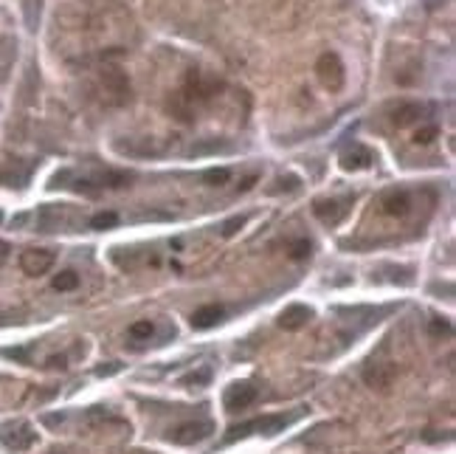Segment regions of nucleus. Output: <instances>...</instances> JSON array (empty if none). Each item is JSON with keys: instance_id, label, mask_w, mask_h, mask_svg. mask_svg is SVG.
Returning <instances> with one entry per match:
<instances>
[{"instance_id": "nucleus-1", "label": "nucleus", "mask_w": 456, "mask_h": 454, "mask_svg": "<svg viewBox=\"0 0 456 454\" xmlns=\"http://www.w3.org/2000/svg\"><path fill=\"white\" fill-rule=\"evenodd\" d=\"M217 88H220V82L203 79L200 71H189L183 88L169 99V113H172L178 122H192L195 113H197V107H200V102H206Z\"/></svg>"}, {"instance_id": "nucleus-2", "label": "nucleus", "mask_w": 456, "mask_h": 454, "mask_svg": "<svg viewBox=\"0 0 456 454\" xmlns=\"http://www.w3.org/2000/svg\"><path fill=\"white\" fill-rule=\"evenodd\" d=\"M299 418H302V409L288 412V415L282 412V415H262V418L245 421V423H239V426H231V429H228V435L223 438V446L234 443V440H242V438H248V435H268V438H273V435L285 432L291 423H296Z\"/></svg>"}, {"instance_id": "nucleus-3", "label": "nucleus", "mask_w": 456, "mask_h": 454, "mask_svg": "<svg viewBox=\"0 0 456 454\" xmlns=\"http://www.w3.org/2000/svg\"><path fill=\"white\" fill-rule=\"evenodd\" d=\"M212 432H215V423L209 418H203V421H186V423L169 429L163 438H166V443H175V446H195V443L212 438Z\"/></svg>"}, {"instance_id": "nucleus-4", "label": "nucleus", "mask_w": 456, "mask_h": 454, "mask_svg": "<svg viewBox=\"0 0 456 454\" xmlns=\"http://www.w3.org/2000/svg\"><path fill=\"white\" fill-rule=\"evenodd\" d=\"M0 440L6 449L11 452H28L34 443H37V432L31 429V423L26 421H14V423H6L0 429Z\"/></svg>"}, {"instance_id": "nucleus-5", "label": "nucleus", "mask_w": 456, "mask_h": 454, "mask_svg": "<svg viewBox=\"0 0 456 454\" xmlns=\"http://www.w3.org/2000/svg\"><path fill=\"white\" fill-rule=\"evenodd\" d=\"M254 401H256V386H254L251 381H234L231 386H226V392H223V406H226V412H231V415L248 409Z\"/></svg>"}, {"instance_id": "nucleus-6", "label": "nucleus", "mask_w": 456, "mask_h": 454, "mask_svg": "<svg viewBox=\"0 0 456 454\" xmlns=\"http://www.w3.org/2000/svg\"><path fill=\"white\" fill-rule=\"evenodd\" d=\"M349 206H352V198L347 195V198H330V201H315V206H313V212H315V218L321 221V223H327V226H338L347 215H349Z\"/></svg>"}, {"instance_id": "nucleus-7", "label": "nucleus", "mask_w": 456, "mask_h": 454, "mask_svg": "<svg viewBox=\"0 0 456 454\" xmlns=\"http://www.w3.org/2000/svg\"><path fill=\"white\" fill-rule=\"evenodd\" d=\"M54 263H57V254L48 251V248H28V251H23V257H20V268H23L28 277H43V274H48Z\"/></svg>"}, {"instance_id": "nucleus-8", "label": "nucleus", "mask_w": 456, "mask_h": 454, "mask_svg": "<svg viewBox=\"0 0 456 454\" xmlns=\"http://www.w3.org/2000/svg\"><path fill=\"white\" fill-rule=\"evenodd\" d=\"M315 71H318V79L330 90H341V85H344V65H341L338 54H321L318 63H315Z\"/></svg>"}, {"instance_id": "nucleus-9", "label": "nucleus", "mask_w": 456, "mask_h": 454, "mask_svg": "<svg viewBox=\"0 0 456 454\" xmlns=\"http://www.w3.org/2000/svg\"><path fill=\"white\" fill-rule=\"evenodd\" d=\"M375 161V152L364 144H352L349 150L341 152V169L347 172H361V169H369Z\"/></svg>"}, {"instance_id": "nucleus-10", "label": "nucleus", "mask_w": 456, "mask_h": 454, "mask_svg": "<svg viewBox=\"0 0 456 454\" xmlns=\"http://www.w3.org/2000/svg\"><path fill=\"white\" fill-rule=\"evenodd\" d=\"M380 206L389 218H406L411 212V195L406 189H391L380 198Z\"/></svg>"}, {"instance_id": "nucleus-11", "label": "nucleus", "mask_w": 456, "mask_h": 454, "mask_svg": "<svg viewBox=\"0 0 456 454\" xmlns=\"http://www.w3.org/2000/svg\"><path fill=\"white\" fill-rule=\"evenodd\" d=\"M102 88L113 96L116 105H121V102L127 99V93H130V82H127V76L121 74L119 68H107V71L102 74Z\"/></svg>"}, {"instance_id": "nucleus-12", "label": "nucleus", "mask_w": 456, "mask_h": 454, "mask_svg": "<svg viewBox=\"0 0 456 454\" xmlns=\"http://www.w3.org/2000/svg\"><path fill=\"white\" fill-rule=\"evenodd\" d=\"M31 178V167H23L20 161H11L9 167L0 169V186H11V189H20L26 186Z\"/></svg>"}, {"instance_id": "nucleus-13", "label": "nucleus", "mask_w": 456, "mask_h": 454, "mask_svg": "<svg viewBox=\"0 0 456 454\" xmlns=\"http://www.w3.org/2000/svg\"><path fill=\"white\" fill-rule=\"evenodd\" d=\"M425 110H428V107H425V105H420V102H403V105H397V107H394L391 122H394L397 127H408V125L420 122Z\"/></svg>"}, {"instance_id": "nucleus-14", "label": "nucleus", "mask_w": 456, "mask_h": 454, "mask_svg": "<svg viewBox=\"0 0 456 454\" xmlns=\"http://www.w3.org/2000/svg\"><path fill=\"white\" fill-rule=\"evenodd\" d=\"M310 319H313V310H310L307 305H291V307H285V310L279 313V324H282L285 330H299Z\"/></svg>"}, {"instance_id": "nucleus-15", "label": "nucleus", "mask_w": 456, "mask_h": 454, "mask_svg": "<svg viewBox=\"0 0 456 454\" xmlns=\"http://www.w3.org/2000/svg\"><path fill=\"white\" fill-rule=\"evenodd\" d=\"M223 313H226L223 305H203L200 310L192 313V327L195 330H209L223 319Z\"/></svg>"}, {"instance_id": "nucleus-16", "label": "nucleus", "mask_w": 456, "mask_h": 454, "mask_svg": "<svg viewBox=\"0 0 456 454\" xmlns=\"http://www.w3.org/2000/svg\"><path fill=\"white\" fill-rule=\"evenodd\" d=\"M93 181H96L99 189H121V186H127V184L133 181V175H130V172H121V169H102Z\"/></svg>"}, {"instance_id": "nucleus-17", "label": "nucleus", "mask_w": 456, "mask_h": 454, "mask_svg": "<svg viewBox=\"0 0 456 454\" xmlns=\"http://www.w3.org/2000/svg\"><path fill=\"white\" fill-rule=\"evenodd\" d=\"M65 221V212L60 206H43L40 209V228L43 231H51V228H60Z\"/></svg>"}, {"instance_id": "nucleus-18", "label": "nucleus", "mask_w": 456, "mask_h": 454, "mask_svg": "<svg viewBox=\"0 0 456 454\" xmlns=\"http://www.w3.org/2000/svg\"><path fill=\"white\" fill-rule=\"evenodd\" d=\"M152 333H155V324H152L150 319H141V322H133L130 324V330H127V336L133 339V342H147Z\"/></svg>"}, {"instance_id": "nucleus-19", "label": "nucleus", "mask_w": 456, "mask_h": 454, "mask_svg": "<svg viewBox=\"0 0 456 454\" xmlns=\"http://www.w3.org/2000/svg\"><path fill=\"white\" fill-rule=\"evenodd\" d=\"M79 285V274L76 271H63L54 277V291H74Z\"/></svg>"}, {"instance_id": "nucleus-20", "label": "nucleus", "mask_w": 456, "mask_h": 454, "mask_svg": "<svg viewBox=\"0 0 456 454\" xmlns=\"http://www.w3.org/2000/svg\"><path fill=\"white\" fill-rule=\"evenodd\" d=\"M228 178H231V172H228L226 167H215V169H206V172H203V181H206L209 186H223V184H228Z\"/></svg>"}, {"instance_id": "nucleus-21", "label": "nucleus", "mask_w": 456, "mask_h": 454, "mask_svg": "<svg viewBox=\"0 0 456 454\" xmlns=\"http://www.w3.org/2000/svg\"><path fill=\"white\" fill-rule=\"evenodd\" d=\"M119 223V215L116 212H99L90 218V228H110Z\"/></svg>"}, {"instance_id": "nucleus-22", "label": "nucleus", "mask_w": 456, "mask_h": 454, "mask_svg": "<svg viewBox=\"0 0 456 454\" xmlns=\"http://www.w3.org/2000/svg\"><path fill=\"white\" fill-rule=\"evenodd\" d=\"M293 192L299 189V178L296 175H288V178H276V186H271V195H279V192Z\"/></svg>"}, {"instance_id": "nucleus-23", "label": "nucleus", "mask_w": 456, "mask_h": 454, "mask_svg": "<svg viewBox=\"0 0 456 454\" xmlns=\"http://www.w3.org/2000/svg\"><path fill=\"white\" fill-rule=\"evenodd\" d=\"M437 136H440V130H437L434 125H428V127H420V130L414 133V144H431Z\"/></svg>"}, {"instance_id": "nucleus-24", "label": "nucleus", "mask_w": 456, "mask_h": 454, "mask_svg": "<svg viewBox=\"0 0 456 454\" xmlns=\"http://www.w3.org/2000/svg\"><path fill=\"white\" fill-rule=\"evenodd\" d=\"M245 223H248V218H245V215H237V218L226 221V223H223V237H234V234L245 226Z\"/></svg>"}, {"instance_id": "nucleus-25", "label": "nucleus", "mask_w": 456, "mask_h": 454, "mask_svg": "<svg viewBox=\"0 0 456 454\" xmlns=\"http://www.w3.org/2000/svg\"><path fill=\"white\" fill-rule=\"evenodd\" d=\"M291 257H293V260H307V257H310V243H307V240H296V243L291 246Z\"/></svg>"}, {"instance_id": "nucleus-26", "label": "nucleus", "mask_w": 456, "mask_h": 454, "mask_svg": "<svg viewBox=\"0 0 456 454\" xmlns=\"http://www.w3.org/2000/svg\"><path fill=\"white\" fill-rule=\"evenodd\" d=\"M209 379H212V370H209V367H203L200 373H192V376H186V379H183V384H195V386H197V384H206Z\"/></svg>"}, {"instance_id": "nucleus-27", "label": "nucleus", "mask_w": 456, "mask_h": 454, "mask_svg": "<svg viewBox=\"0 0 456 454\" xmlns=\"http://www.w3.org/2000/svg\"><path fill=\"white\" fill-rule=\"evenodd\" d=\"M431 333H445V336H448V333H451V324H448V322L434 319V322H431Z\"/></svg>"}, {"instance_id": "nucleus-28", "label": "nucleus", "mask_w": 456, "mask_h": 454, "mask_svg": "<svg viewBox=\"0 0 456 454\" xmlns=\"http://www.w3.org/2000/svg\"><path fill=\"white\" fill-rule=\"evenodd\" d=\"M65 361H68L65 356H51V359H48V367H51V370H65V367H68Z\"/></svg>"}, {"instance_id": "nucleus-29", "label": "nucleus", "mask_w": 456, "mask_h": 454, "mask_svg": "<svg viewBox=\"0 0 456 454\" xmlns=\"http://www.w3.org/2000/svg\"><path fill=\"white\" fill-rule=\"evenodd\" d=\"M256 181H259V175H248V178H242V181H239V186H237V189H239V192H248Z\"/></svg>"}, {"instance_id": "nucleus-30", "label": "nucleus", "mask_w": 456, "mask_h": 454, "mask_svg": "<svg viewBox=\"0 0 456 454\" xmlns=\"http://www.w3.org/2000/svg\"><path fill=\"white\" fill-rule=\"evenodd\" d=\"M3 356H9V359H20V361H26V364H28V350H3Z\"/></svg>"}, {"instance_id": "nucleus-31", "label": "nucleus", "mask_w": 456, "mask_h": 454, "mask_svg": "<svg viewBox=\"0 0 456 454\" xmlns=\"http://www.w3.org/2000/svg\"><path fill=\"white\" fill-rule=\"evenodd\" d=\"M96 373H99V376H113V373H119V364H110V367H99Z\"/></svg>"}, {"instance_id": "nucleus-32", "label": "nucleus", "mask_w": 456, "mask_h": 454, "mask_svg": "<svg viewBox=\"0 0 456 454\" xmlns=\"http://www.w3.org/2000/svg\"><path fill=\"white\" fill-rule=\"evenodd\" d=\"M9 260V243L6 240H0V265Z\"/></svg>"}, {"instance_id": "nucleus-33", "label": "nucleus", "mask_w": 456, "mask_h": 454, "mask_svg": "<svg viewBox=\"0 0 456 454\" xmlns=\"http://www.w3.org/2000/svg\"><path fill=\"white\" fill-rule=\"evenodd\" d=\"M0 223H3V212H0Z\"/></svg>"}, {"instance_id": "nucleus-34", "label": "nucleus", "mask_w": 456, "mask_h": 454, "mask_svg": "<svg viewBox=\"0 0 456 454\" xmlns=\"http://www.w3.org/2000/svg\"><path fill=\"white\" fill-rule=\"evenodd\" d=\"M136 454H147V452H136ZM150 454H152V452H150Z\"/></svg>"}, {"instance_id": "nucleus-35", "label": "nucleus", "mask_w": 456, "mask_h": 454, "mask_svg": "<svg viewBox=\"0 0 456 454\" xmlns=\"http://www.w3.org/2000/svg\"><path fill=\"white\" fill-rule=\"evenodd\" d=\"M0 68H3V63H0ZM0 74H3V71H0Z\"/></svg>"}, {"instance_id": "nucleus-36", "label": "nucleus", "mask_w": 456, "mask_h": 454, "mask_svg": "<svg viewBox=\"0 0 456 454\" xmlns=\"http://www.w3.org/2000/svg\"><path fill=\"white\" fill-rule=\"evenodd\" d=\"M51 454H63V452H51Z\"/></svg>"}]
</instances>
